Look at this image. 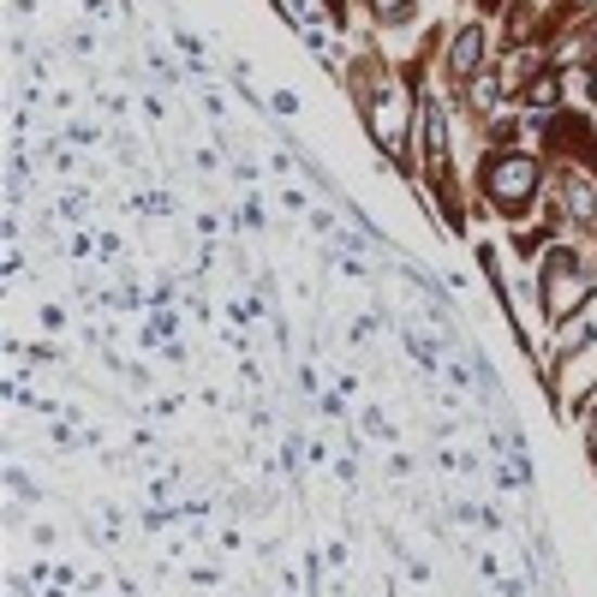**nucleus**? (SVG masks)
Wrapping results in <instances>:
<instances>
[{
  "instance_id": "1",
  "label": "nucleus",
  "mask_w": 597,
  "mask_h": 597,
  "mask_svg": "<svg viewBox=\"0 0 597 597\" xmlns=\"http://www.w3.org/2000/svg\"><path fill=\"white\" fill-rule=\"evenodd\" d=\"M484 186H490V198H496L501 209H520V203L532 198V186H537V162L532 155H501V162L484 167Z\"/></svg>"
},
{
  "instance_id": "2",
  "label": "nucleus",
  "mask_w": 597,
  "mask_h": 597,
  "mask_svg": "<svg viewBox=\"0 0 597 597\" xmlns=\"http://www.w3.org/2000/svg\"><path fill=\"white\" fill-rule=\"evenodd\" d=\"M370 126H377L382 150H401V143H406V96L401 90H382L377 107H370Z\"/></svg>"
},
{
  "instance_id": "3",
  "label": "nucleus",
  "mask_w": 597,
  "mask_h": 597,
  "mask_svg": "<svg viewBox=\"0 0 597 597\" xmlns=\"http://www.w3.org/2000/svg\"><path fill=\"white\" fill-rule=\"evenodd\" d=\"M585 293V275L580 263L568 257V251H556V263H549V317H568V305Z\"/></svg>"
},
{
  "instance_id": "4",
  "label": "nucleus",
  "mask_w": 597,
  "mask_h": 597,
  "mask_svg": "<svg viewBox=\"0 0 597 597\" xmlns=\"http://www.w3.org/2000/svg\"><path fill=\"white\" fill-rule=\"evenodd\" d=\"M478 54H484V30L472 24V30H460V36H454V54H448V66H454V72H472V66H478Z\"/></svg>"
},
{
  "instance_id": "5",
  "label": "nucleus",
  "mask_w": 597,
  "mask_h": 597,
  "mask_svg": "<svg viewBox=\"0 0 597 597\" xmlns=\"http://www.w3.org/2000/svg\"><path fill=\"white\" fill-rule=\"evenodd\" d=\"M568 209H573V221H592L597 215V191L585 174H568Z\"/></svg>"
},
{
  "instance_id": "6",
  "label": "nucleus",
  "mask_w": 597,
  "mask_h": 597,
  "mask_svg": "<svg viewBox=\"0 0 597 597\" xmlns=\"http://www.w3.org/2000/svg\"><path fill=\"white\" fill-rule=\"evenodd\" d=\"M525 102H532V107H549V102H556V78H537L532 90H525Z\"/></svg>"
},
{
  "instance_id": "7",
  "label": "nucleus",
  "mask_w": 597,
  "mask_h": 597,
  "mask_svg": "<svg viewBox=\"0 0 597 597\" xmlns=\"http://www.w3.org/2000/svg\"><path fill=\"white\" fill-rule=\"evenodd\" d=\"M370 7H377L382 18H406V12H412V0H370Z\"/></svg>"
},
{
  "instance_id": "8",
  "label": "nucleus",
  "mask_w": 597,
  "mask_h": 597,
  "mask_svg": "<svg viewBox=\"0 0 597 597\" xmlns=\"http://www.w3.org/2000/svg\"><path fill=\"white\" fill-rule=\"evenodd\" d=\"M592 48H597V24H592Z\"/></svg>"
},
{
  "instance_id": "9",
  "label": "nucleus",
  "mask_w": 597,
  "mask_h": 597,
  "mask_svg": "<svg viewBox=\"0 0 597 597\" xmlns=\"http://www.w3.org/2000/svg\"><path fill=\"white\" fill-rule=\"evenodd\" d=\"M592 96H597V72H592Z\"/></svg>"
},
{
  "instance_id": "10",
  "label": "nucleus",
  "mask_w": 597,
  "mask_h": 597,
  "mask_svg": "<svg viewBox=\"0 0 597 597\" xmlns=\"http://www.w3.org/2000/svg\"><path fill=\"white\" fill-rule=\"evenodd\" d=\"M580 7H597V0H580Z\"/></svg>"
}]
</instances>
